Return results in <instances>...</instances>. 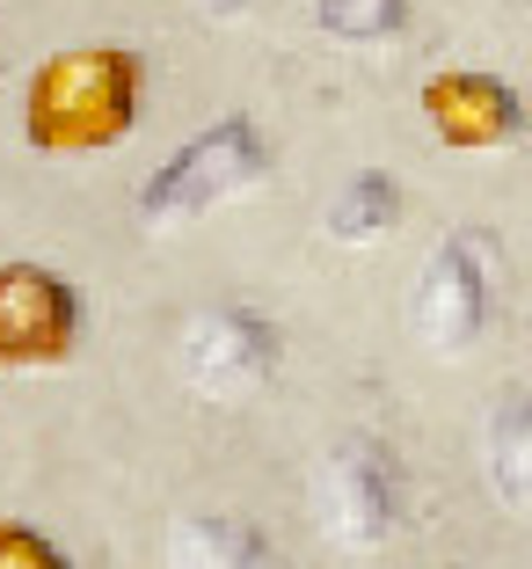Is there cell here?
I'll return each instance as SVG.
<instances>
[{"label": "cell", "instance_id": "obj_2", "mask_svg": "<svg viewBox=\"0 0 532 569\" xmlns=\"http://www.w3.org/2000/svg\"><path fill=\"white\" fill-rule=\"evenodd\" d=\"M263 176H270L263 124L241 118V110H227V118H212L198 139H183V147L139 183V227H153V234L198 227L204 212H219V204L263 190Z\"/></svg>", "mask_w": 532, "mask_h": 569}, {"label": "cell", "instance_id": "obj_1", "mask_svg": "<svg viewBox=\"0 0 532 569\" xmlns=\"http://www.w3.org/2000/svg\"><path fill=\"white\" fill-rule=\"evenodd\" d=\"M147 110V67L124 44H81L59 51L22 88V139L37 153H102L139 132Z\"/></svg>", "mask_w": 532, "mask_h": 569}, {"label": "cell", "instance_id": "obj_4", "mask_svg": "<svg viewBox=\"0 0 532 569\" xmlns=\"http://www.w3.org/2000/svg\"><path fill=\"white\" fill-rule=\"evenodd\" d=\"M489 315H496V241L482 227H452L431 249V263L416 270V292H409V329H416L423 351L460 358L482 343Z\"/></svg>", "mask_w": 532, "mask_h": 569}, {"label": "cell", "instance_id": "obj_9", "mask_svg": "<svg viewBox=\"0 0 532 569\" xmlns=\"http://www.w3.org/2000/svg\"><path fill=\"white\" fill-rule=\"evenodd\" d=\"M401 183L387 176V168H358L343 190L329 198V241L335 249H372V241H387L401 227Z\"/></svg>", "mask_w": 532, "mask_h": 569}, {"label": "cell", "instance_id": "obj_12", "mask_svg": "<svg viewBox=\"0 0 532 569\" xmlns=\"http://www.w3.org/2000/svg\"><path fill=\"white\" fill-rule=\"evenodd\" d=\"M0 569H73L67 548L30 519H0Z\"/></svg>", "mask_w": 532, "mask_h": 569}, {"label": "cell", "instance_id": "obj_6", "mask_svg": "<svg viewBox=\"0 0 532 569\" xmlns=\"http://www.w3.org/2000/svg\"><path fill=\"white\" fill-rule=\"evenodd\" d=\"M88 307L51 263H0V366L8 372H51L81 351Z\"/></svg>", "mask_w": 532, "mask_h": 569}, {"label": "cell", "instance_id": "obj_11", "mask_svg": "<svg viewBox=\"0 0 532 569\" xmlns=\"http://www.w3.org/2000/svg\"><path fill=\"white\" fill-rule=\"evenodd\" d=\"M314 30L335 44H394L409 30V0H314Z\"/></svg>", "mask_w": 532, "mask_h": 569}, {"label": "cell", "instance_id": "obj_3", "mask_svg": "<svg viewBox=\"0 0 532 569\" xmlns=\"http://www.w3.org/2000/svg\"><path fill=\"white\" fill-rule=\"evenodd\" d=\"M401 511H409V489H401L394 446H380L365 431L335 438L329 460H321V482H314V519L329 533V548H343V555L394 548Z\"/></svg>", "mask_w": 532, "mask_h": 569}, {"label": "cell", "instance_id": "obj_8", "mask_svg": "<svg viewBox=\"0 0 532 569\" xmlns=\"http://www.w3.org/2000/svg\"><path fill=\"white\" fill-rule=\"evenodd\" d=\"M168 569H270V540L233 511H190L168 526Z\"/></svg>", "mask_w": 532, "mask_h": 569}, {"label": "cell", "instance_id": "obj_10", "mask_svg": "<svg viewBox=\"0 0 532 569\" xmlns=\"http://www.w3.org/2000/svg\"><path fill=\"white\" fill-rule=\"evenodd\" d=\"M489 489L511 511H532V395L503 402L489 423Z\"/></svg>", "mask_w": 532, "mask_h": 569}, {"label": "cell", "instance_id": "obj_5", "mask_svg": "<svg viewBox=\"0 0 532 569\" xmlns=\"http://www.w3.org/2000/svg\"><path fill=\"white\" fill-rule=\"evenodd\" d=\"M278 321L255 315V307H204V315L183 321V336H175V372H183V387H198L204 402H249V395H263L270 380H278Z\"/></svg>", "mask_w": 532, "mask_h": 569}, {"label": "cell", "instance_id": "obj_7", "mask_svg": "<svg viewBox=\"0 0 532 569\" xmlns=\"http://www.w3.org/2000/svg\"><path fill=\"white\" fill-rule=\"evenodd\" d=\"M423 118H431V132L445 139V147L460 153H496V147H518L525 139V96H518L511 81H496V73H438L431 88H423Z\"/></svg>", "mask_w": 532, "mask_h": 569}, {"label": "cell", "instance_id": "obj_13", "mask_svg": "<svg viewBox=\"0 0 532 569\" xmlns=\"http://www.w3.org/2000/svg\"><path fill=\"white\" fill-rule=\"evenodd\" d=\"M255 0H204V16H219V22H233V16H249Z\"/></svg>", "mask_w": 532, "mask_h": 569}]
</instances>
